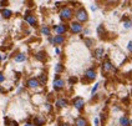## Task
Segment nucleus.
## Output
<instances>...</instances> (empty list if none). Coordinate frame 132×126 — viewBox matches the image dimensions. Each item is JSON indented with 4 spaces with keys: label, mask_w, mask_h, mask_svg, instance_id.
<instances>
[{
    "label": "nucleus",
    "mask_w": 132,
    "mask_h": 126,
    "mask_svg": "<svg viewBox=\"0 0 132 126\" xmlns=\"http://www.w3.org/2000/svg\"><path fill=\"white\" fill-rule=\"evenodd\" d=\"M123 26H125V28H126V29H128V28H130V26H131V21H126V23H125V24H123Z\"/></svg>",
    "instance_id": "aec40b11"
},
{
    "label": "nucleus",
    "mask_w": 132,
    "mask_h": 126,
    "mask_svg": "<svg viewBox=\"0 0 132 126\" xmlns=\"http://www.w3.org/2000/svg\"><path fill=\"white\" fill-rule=\"evenodd\" d=\"M86 76L89 79H95V76H96V72H95L92 69H90V70H87L86 71Z\"/></svg>",
    "instance_id": "6e6552de"
},
{
    "label": "nucleus",
    "mask_w": 132,
    "mask_h": 126,
    "mask_svg": "<svg viewBox=\"0 0 132 126\" xmlns=\"http://www.w3.org/2000/svg\"><path fill=\"white\" fill-rule=\"evenodd\" d=\"M75 124L76 126H86L87 125V122H86L85 119H82V117H77L75 120Z\"/></svg>",
    "instance_id": "0eeeda50"
},
{
    "label": "nucleus",
    "mask_w": 132,
    "mask_h": 126,
    "mask_svg": "<svg viewBox=\"0 0 132 126\" xmlns=\"http://www.w3.org/2000/svg\"><path fill=\"white\" fill-rule=\"evenodd\" d=\"M62 86H64V81L61 79H55L54 80V87L55 89H61Z\"/></svg>",
    "instance_id": "423d86ee"
},
{
    "label": "nucleus",
    "mask_w": 132,
    "mask_h": 126,
    "mask_svg": "<svg viewBox=\"0 0 132 126\" xmlns=\"http://www.w3.org/2000/svg\"><path fill=\"white\" fill-rule=\"evenodd\" d=\"M95 125L98 126V119H95Z\"/></svg>",
    "instance_id": "bb28decb"
},
{
    "label": "nucleus",
    "mask_w": 132,
    "mask_h": 126,
    "mask_svg": "<svg viewBox=\"0 0 132 126\" xmlns=\"http://www.w3.org/2000/svg\"><path fill=\"white\" fill-rule=\"evenodd\" d=\"M81 30H82V26H81L79 23L71 24V31H72V33H80Z\"/></svg>",
    "instance_id": "20e7f679"
},
{
    "label": "nucleus",
    "mask_w": 132,
    "mask_h": 126,
    "mask_svg": "<svg viewBox=\"0 0 132 126\" xmlns=\"http://www.w3.org/2000/svg\"><path fill=\"white\" fill-rule=\"evenodd\" d=\"M104 69H105V71H108V70H111V69H112L111 62H110V61H105V62H104Z\"/></svg>",
    "instance_id": "4468645a"
},
{
    "label": "nucleus",
    "mask_w": 132,
    "mask_h": 126,
    "mask_svg": "<svg viewBox=\"0 0 132 126\" xmlns=\"http://www.w3.org/2000/svg\"><path fill=\"white\" fill-rule=\"evenodd\" d=\"M1 15H3L4 18H9L10 15H11V11L8 10V9H4L3 11H1Z\"/></svg>",
    "instance_id": "dca6fc26"
},
{
    "label": "nucleus",
    "mask_w": 132,
    "mask_h": 126,
    "mask_svg": "<svg viewBox=\"0 0 132 126\" xmlns=\"http://www.w3.org/2000/svg\"><path fill=\"white\" fill-rule=\"evenodd\" d=\"M44 122H45V120H44V119H41V117H36V119H35V125L36 126L44 125Z\"/></svg>",
    "instance_id": "2eb2a0df"
},
{
    "label": "nucleus",
    "mask_w": 132,
    "mask_h": 126,
    "mask_svg": "<svg viewBox=\"0 0 132 126\" xmlns=\"http://www.w3.org/2000/svg\"><path fill=\"white\" fill-rule=\"evenodd\" d=\"M25 126H34V125H32V124H30V122H28V124H26Z\"/></svg>",
    "instance_id": "cd10ccee"
},
{
    "label": "nucleus",
    "mask_w": 132,
    "mask_h": 126,
    "mask_svg": "<svg viewBox=\"0 0 132 126\" xmlns=\"http://www.w3.org/2000/svg\"><path fill=\"white\" fill-rule=\"evenodd\" d=\"M74 106L76 109H79V110H81L82 106H84V99L82 97H76L75 101H74Z\"/></svg>",
    "instance_id": "7ed1b4c3"
},
{
    "label": "nucleus",
    "mask_w": 132,
    "mask_h": 126,
    "mask_svg": "<svg viewBox=\"0 0 132 126\" xmlns=\"http://www.w3.org/2000/svg\"><path fill=\"white\" fill-rule=\"evenodd\" d=\"M60 16H61L62 19H70V18H71V10L69 9V8L62 9L61 13H60Z\"/></svg>",
    "instance_id": "f03ea898"
},
{
    "label": "nucleus",
    "mask_w": 132,
    "mask_h": 126,
    "mask_svg": "<svg viewBox=\"0 0 132 126\" xmlns=\"http://www.w3.org/2000/svg\"><path fill=\"white\" fill-rule=\"evenodd\" d=\"M128 122H130V121H128V119H127L126 116H123V117L120 119V124H121L122 126H127L128 125Z\"/></svg>",
    "instance_id": "9b49d317"
},
{
    "label": "nucleus",
    "mask_w": 132,
    "mask_h": 126,
    "mask_svg": "<svg viewBox=\"0 0 132 126\" xmlns=\"http://www.w3.org/2000/svg\"><path fill=\"white\" fill-rule=\"evenodd\" d=\"M128 50L132 52V41H130V43H128Z\"/></svg>",
    "instance_id": "393cba45"
},
{
    "label": "nucleus",
    "mask_w": 132,
    "mask_h": 126,
    "mask_svg": "<svg viewBox=\"0 0 132 126\" xmlns=\"http://www.w3.org/2000/svg\"><path fill=\"white\" fill-rule=\"evenodd\" d=\"M25 59H26V56L24 55V54H19L16 58H15V61H18V62H21V61H25Z\"/></svg>",
    "instance_id": "f8f14e48"
},
{
    "label": "nucleus",
    "mask_w": 132,
    "mask_h": 126,
    "mask_svg": "<svg viewBox=\"0 0 132 126\" xmlns=\"http://www.w3.org/2000/svg\"><path fill=\"white\" fill-rule=\"evenodd\" d=\"M61 126H69V125H67V124H62V125H61Z\"/></svg>",
    "instance_id": "c85d7f7f"
},
{
    "label": "nucleus",
    "mask_w": 132,
    "mask_h": 126,
    "mask_svg": "<svg viewBox=\"0 0 132 126\" xmlns=\"http://www.w3.org/2000/svg\"><path fill=\"white\" fill-rule=\"evenodd\" d=\"M4 81V76H3V74H0V82H3Z\"/></svg>",
    "instance_id": "a878e982"
},
{
    "label": "nucleus",
    "mask_w": 132,
    "mask_h": 126,
    "mask_svg": "<svg viewBox=\"0 0 132 126\" xmlns=\"http://www.w3.org/2000/svg\"><path fill=\"white\" fill-rule=\"evenodd\" d=\"M25 20L28 21L29 24H31V25H36V19L32 18V16H25Z\"/></svg>",
    "instance_id": "9d476101"
},
{
    "label": "nucleus",
    "mask_w": 132,
    "mask_h": 126,
    "mask_svg": "<svg viewBox=\"0 0 132 126\" xmlns=\"http://www.w3.org/2000/svg\"><path fill=\"white\" fill-rule=\"evenodd\" d=\"M55 30L57 31V34H64V33L66 31V26L65 25H59V26L55 28Z\"/></svg>",
    "instance_id": "1a4fd4ad"
},
{
    "label": "nucleus",
    "mask_w": 132,
    "mask_h": 126,
    "mask_svg": "<svg viewBox=\"0 0 132 126\" xmlns=\"http://www.w3.org/2000/svg\"><path fill=\"white\" fill-rule=\"evenodd\" d=\"M56 105H57V106H61V107H65L66 105H67V102H66V100L60 99V100H57V101H56Z\"/></svg>",
    "instance_id": "ddd939ff"
},
{
    "label": "nucleus",
    "mask_w": 132,
    "mask_h": 126,
    "mask_svg": "<svg viewBox=\"0 0 132 126\" xmlns=\"http://www.w3.org/2000/svg\"><path fill=\"white\" fill-rule=\"evenodd\" d=\"M41 82H45V81H46V76H45V75H41Z\"/></svg>",
    "instance_id": "b1692460"
},
{
    "label": "nucleus",
    "mask_w": 132,
    "mask_h": 126,
    "mask_svg": "<svg viewBox=\"0 0 132 126\" xmlns=\"http://www.w3.org/2000/svg\"><path fill=\"white\" fill-rule=\"evenodd\" d=\"M39 80L38 79H30V80H28V86L30 87H38L39 86Z\"/></svg>",
    "instance_id": "39448f33"
},
{
    "label": "nucleus",
    "mask_w": 132,
    "mask_h": 126,
    "mask_svg": "<svg viewBox=\"0 0 132 126\" xmlns=\"http://www.w3.org/2000/svg\"><path fill=\"white\" fill-rule=\"evenodd\" d=\"M42 33H44L45 35H49V34H50V29H47V28H42Z\"/></svg>",
    "instance_id": "6ab92c4d"
},
{
    "label": "nucleus",
    "mask_w": 132,
    "mask_h": 126,
    "mask_svg": "<svg viewBox=\"0 0 132 126\" xmlns=\"http://www.w3.org/2000/svg\"><path fill=\"white\" fill-rule=\"evenodd\" d=\"M76 18L80 21H86L87 20V13L85 11V9H80L76 13Z\"/></svg>",
    "instance_id": "f257e3e1"
},
{
    "label": "nucleus",
    "mask_w": 132,
    "mask_h": 126,
    "mask_svg": "<svg viewBox=\"0 0 132 126\" xmlns=\"http://www.w3.org/2000/svg\"><path fill=\"white\" fill-rule=\"evenodd\" d=\"M97 87H98V82H97V84H96V85H95V86L92 87V91H91L92 94H95V92H96V90H97Z\"/></svg>",
    "instance_id": "412c9836"
},
{
    "label": "nucleus",
    "mask_w": 132,
    "mask_h": 126,
    "mask_svg": "<svg viewBox=\"0 0 132 126\" xmlns=\"http://www.w3.org/2000/svg\"><path fill=\"white\" fill-rule=\"evenodd\" d=\"M0 60H1V56H0Z\"/></svg>",
    "instance_id": "c756f323"
},
{
    "label": "nucleus",
    "mask_w": 132,
    "mask_h": 126,
    "mask_svg": "<svg viewBox=\"0 0 132 126\" xmlns=\"http://www.w3.org/2000/svg\"><path fill=\"white\" fill-rule=\"evenodd\" d=\"M56 71L59 72V71H62V65H57L56 66Z\"/></svg>",
    "instance_id": "5701e85b"
},
{
    "label": "nucleus",
    "mask_w": 132,
    "mask_h": 126,
    "mask_svg": "<svg viewBox=\"0 0 132 126\" xmlns=\"http://www.w3.org/2000/svg\"><path fill=\"white\" fill-rule=\"evenodd\" d=\"M102 52H104V50H102V49H97L95 54H96V56H97V58H100V56L102 55Z\"/></svg>",
    "instance_id": "a211bd4d"
},
{
    "label": "nucleus",
    "mask_w": 132,
    "mask_h": 126,
    "mask_svg": "<svg viewBox=\"0 0 132 126\" xmlns=\"http://www.w3.org/2000/svg\"><path fill=\"white\" fill-rule=\"evenodd\" d=\"M38 59H40V60H44V52H40V54H38Z\"/></svg>",
    "instance_id": "4be33fe9"
},
{
    "label": "nucleus",
    "mask_w": 132,
    "mask_h": 126,
    "mask_svg": "<svg viewBox=\"0 0 132 126\" xmlns=\"http://www.w3.org/2000/svg\"><path fill=\"white\" fill-rule=\"evenodd\" d=\"M54 41H55L56 44H61V43L64 41V38H62V36H56V38L54 39Z\"/></svg>",
    "instance_id": "f3484780"
}]
</instances>
